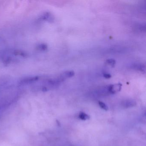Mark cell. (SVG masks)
Segmentation results:
<instances>
[{
	"label": "cell",
	"mask_w": 146,
	"mask_h": 146,
	"mask_svg": "<svg viewBox=\"0 0 146 146\" xmlns=\"http://www.w3.org/2000/svg\"><path fill=\"white\" fill-rule=\"evenodd\" d=\"M107 63L111 66H114L116 64V61L113 59H110L107 60Z\"/></svg>",
	"instance_id": "7"
},
{
	"label": "cell",
	"mask_w": 146,
	"mask_h": 146,
	"mask_svg": "<svg viewBox=\"0 0 146 146\" xmlns=\"http://www.w3.org/2000/svg\"><path fill=\"white\" fill-rule=\"evenodd\" d=\"M121 87H122V84L120 83L108 85V92L109 94H116L121 90Z\"/></svg>",
	"instance_id": "1"
},
{
	"label": "cell",
	"mask_w": 146,
	"mask_h": 146,
	"mask_svg": "<svg viewBox=\"0 0 146 146\" xmlns=\"http://www.w3.org/2000/svg\"><path fill=\"white\" fill-rule=\"evenodd\" d=\"M78 117L80 119L83 120H87V119H89L90 118L89 115H88L85 113L83 112H81L79 113Z\"/></svg>",
	"instance_id": "4"
},
{
	"label": "cell",
	"mask_w": 146,
	"mask_h": 146,
	"mask_svg": "<svg viewBox=\"0 0 146 146\" xmlns=\"http://www.w3.org/2000/svg\"><path fill=\"white\" fill-rule=\"evenodd\" d=\"M103 76L106 78H111V76L110 74H108V73H105V74H103Z\"/></svg>",
	"instance_id": "8"
},
{
	"label": "cell",
	"mask_w": 146,
	"mask_h": 146,
	"mask_svg": "<svg viewBox=\"0 0 146 146\" xmlns=\"http://www.w3.org/2000/svg\"><path fill=\"white\" fill-rule=\"evenodd\" d=\"M136 105V103L135 102L130 100H128L125 101L124 103V105L125 106V107H133V106Z\"/></svg>",
	"instance_id": "5"
},
{
	"label": "cell",
	"mask_w": 146,
	"mask_h": 146,
	"mask_svg": "<svg viewBox=\"0 0 146 146\" xmlns=\"http://www.w3.org/2000/svg\"><path fill=\"white\" fill-rule=\"evenodd\" d=\"M99 106H100V107L101 108H102L103 110H105V111H108V107L105 104L104 102H102V101H99Z\"/></svg>",
	"instance_id": "6"
},
{
	"label": "cell",
	"mask_w": 146,
	"mask_h": 146,
	"mask_svg": "<svg viewBox=\"0 0 146 146\" xmlns=\"http://www.w3.org/2000/svg\"><path fill=\"white\" fill-rule=\"evenodd\" d=\"M132 68L141 72H145L146 71V66L142 64H135L132 65Z\"/></svg>",
	"instance_id": "2"
},
{
	"label": "cell",
	"mask_w": 146,
	"mask_h": 146,
	"mask_svg": "<svg viewBox=\"0 0 146 146\" xmlns=\"http://www.w3.org/2000/svg\"><path fill=\"white\" fill-rule=\"evenodd\" d=\"M75 75V73L72 71H67L65 72L63 74H61L62 76L66 79L67 78H70L73 76Z\"/></svg>",
	"instance_id": "3"
}]
</instances>
